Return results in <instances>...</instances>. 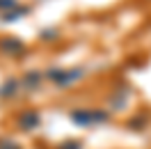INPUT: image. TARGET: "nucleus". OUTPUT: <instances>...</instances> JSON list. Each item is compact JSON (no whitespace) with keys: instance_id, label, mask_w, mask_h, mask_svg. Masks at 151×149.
I'll use <instances>...</instances> for the list:
<instances>
[{"instance_id":"nucleus-1","label":"nucleus","mask_w":151,"mask_h":149,"mask_svg":"<svg viewBox=\"0 0 151 149\" xmlns=\"http://www.w3.org/2000/svg\"><path fill=\"white\" fill-rule=\"evenodd\" d=\"M46 78L53 80L55 85H60V87H69L71 83L83 78V69H48Z\"/></svg>"},{"instance_id":"nucleus-2","label":"nucleus","mask_w":151,"mask_h":149,"mask_svg":"<svg viewBox=\"0 0 151 149\" xmlns=\"http://www.w3.org/2000/svg\"><path fill=\"white\" fill-rule=\"evenodd\" d=\"M108 119V112L105 110H73L71 112V122L87 126V124H101Z\"/></svg>"},{"instance_id":"nucleus-3","label":"nucleus","mask_w":151,"mask_h":149,"mask_svg":"<svg viewBox=\"0 0 151 149\" xmlns=\"http://www.w3.org/2000/svg\"><path fill=\"white\" fill-rule=\"evenodd\" d=\"M25 51V46H23V41L16 37H5L2 41H0V53H5V55H21Z\"/></svg>"},{"instance_id":"nucleus-4","label":"nucleus","mask_w":151,"mask_h":149,"mask_svg":"<svg viewBox=\"0 0 151 149\" xmlns=\"http://www.w3.org/2000/svg\"><path fill=\"white\" fill-rule=\"evenodd\" d=\"M44 78H46V74H41V71H28V74L21 78V85L28 87V90H37Z\"/></svg>"},{"instance_id":"nucleus-5","label":"nucleus","mask_w":151,"mask_h":149,"mask_svg":"<svg viewBox=\"0 0 151 149\" xmlns=\"http://www.w3.org/2000/svg\"><path fill=\"white\" fill-rule=\"evenodd\" d=\"M21 129H25V131H32V129H37L39 126V112L37 110H25L23 115H21Z\"/></svg>"},{"instance_id":"nucleus-6","label":"nucleus","mask_w":151,"mask_h":149,"mask_svg":"<svg viewBox=\"0 0 151 149\" xmlns=\"http://www.w3.org/2000/svg\"><path fill=\"white\" fill-rule=\"evenodd\" d=\"M19 85H21L19 78H7L5 83L0 85V96H2V99H12V96L16 94V90H19Z\"/></svg>"},{"instance_id":"nucleus-7","label":"nucleus","mask_w":151,"mask_h":149,"mask_svg":"<svg viewBox=\"0 0 151 149\" xmlns=\"http://www.w3.org/2000/svg\"><path fill=\"white\" fill-rule=\"evenodd\" d=\"M28 12H30V7H21V5H19L16 9L7 12V14H0V21H2V23H14L16 19H21V16H25Z\"/></svg>"},{"instance_id":"nucleus-8","label":"nucleus","mask_w":151,"mask_h":149,"mask_svg":"<svg viewBox=\"0 0 151 149\" xmlns=\"http://www.w3.org/2000/svg\"><path fill=\"white\" fill-rule=\"evenodd\" d=\"M16 7H19V0H0V14H7Z\"/></svg>"},{"instance_id":"nucleus-9","label":"nucleus","mask_w":151,"mask_h":149,"mask_svg":"<svg viewBox=\"0 0 151 149\" xmlns=\"http://www.w3.org/2000/svg\"><path fill=\"white\" fill-rule=\"evenodd\" d=\"M0 149H21L19 145H16V142H14V140H0Z\"/></svg>"},{"instance_id":"nucleus-10","label":"nucleus","mask_w":151,"mask_h":149,"mask_svg":"<svg viewBox=\"0 0 151 149\" xmlns=\"http://www.w3.org/2000/svg\"><path fill=\"white\" fill-rule=\"evenodd\" d=\"M62 149H80V142H73V140H71V142H64Z\"/></svg>"},{"instance_id":"nucleus-11","label":"nucleus","mask_w":151,"mask_h":149,"mask_svg":"<svg viewBox=\"0 0 151 149\" xmlns=\"http://www.w3.org/2000/svg\"><path fill=\"white\" fill-rule=\"evenodd\" d=\"M41 37L46 39V41H50V37H55V30H46V32H44Z\"/></svg>"}]
</instances>
